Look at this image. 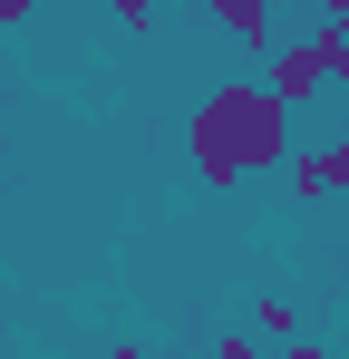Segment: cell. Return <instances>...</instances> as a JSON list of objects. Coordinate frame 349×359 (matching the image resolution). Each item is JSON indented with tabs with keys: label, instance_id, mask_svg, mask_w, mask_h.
I'll return each instance as SVG.
<instances>
[{
	"label": "cell",
	"instance_id": "obj_1",
	"mask_svg": "<svg viewBox=\"0 0 349 359\" xmlns=\"http://www.w3.org/2000/svg\"><path fill=\"white\" fill-rule=\"evenodd\" d=\"M184 156H194L204 184H252V175H272V165H291V97L272 78L204 88L194 117H184Z\"/></svg>",
	"mask_w": 349,
	"mask_h": 359
},
{
	"label": "cell",
	"instance_id": "obj_2",
	"mask_svg": "<svg viewBox=\"0 0 349 359\" xmlns=\"http://www.w3.org/2000/svg\"><path fill=\"white\" fill-rule=\"evenodd\" d=\"M272 88H282L291 107H310V97H320V88H340V78H330V59L301 39V49H272Z\"/></svg>",
	"mask_w": 349,
	"mask_h": 359
},
{
	"label": "cell",
	"instance_id": "obj_3",
	"mask_svg": "<svg viewBox=\"0 0 349 359\" xmlns=\"http://www.w3.org/2000/svg\"><path fill=\"white\" fill-rule=\"evenodd\" d=\"M214 10V29H233V39H272V0H204Z\"/></svg>",
	"mask_w": 349,
	"mask_h": 359
},
{
	"label": "cell",
	"instance_id": "obj_4",
	"mask_svg": "<svg viewBox=\"0 0 349 359\" xmlns=\"http://www.w3.org/2000/svg\"><path fill=\"white\" fill-rule=\"evenodd\" d=\"M291 194L301 204H330V146H301L291 156Z\"/></svg>",
	"mask_w": 349,
	"mask_h": 359
},
{
	"label": "cell",
	"instance_id": "obj_5",
	"mask_svg": "<svg viewBox=\"0 0 349 359\" xmlns=\"http://www.w3.org/2000/svg\"><path fill=\"white\" fill-rule=\"evenodd\" d=\"M310 49L330 59V78H349V20H320V29H310Z\"/></svg>",
	"mask_w": 349,
	"mask_h": 359
},
{
	"label": "cell",
	"instance_id": "obj_6",
	"mask_svg": "<svg viewBox=\"0 0 349 359\" xmlns=\"http://www.w3.org/2000/svg\"><path fill=\"white\" fill-rule=\"evenodd\" d=\"M262 340H301V311L282 292H262Z\"/></svg>",
	"mask_w": 349,
	"mask_h": 359
},
{
	"label": "cell",
	"instance_id": "obj_7",
	"mask_svg": "<svg viewBox=\"0 0 349 359\" xmlns=\"http://www.w3.org/2000/svg\"><path fill=\"white\" fill-rule=\"evenodd\" d=\"M116 20H126V29H156V10H165V0H107Z\"/></svg>",
	"mask_w": 349,
	"mask_h": 359
},
{
	"label": "cell",
	"instance_id": "obj_8",
	"mask_svg": "<svg viewBox=\"0 0 349 359\" xmlns=\"http://www.w3.org/2000/svg\"><path fill=\"white\" fill-rule=\"evenodd\" d=\"M330 194H349V126H340V146H330Z\"/></svg>",
	"mask_w": 349,
	"mask_h": 359
},
{
	"label": "cell",
	"instance_id": "obj_9",
	"mask_svg": "<svg viewBox=\"0 0 349 359\" xmlns=\"http://www.w3.org/2000/svg\"><path fill=\"white\" fill-rule=\"evenodd\" d=\"M20 20H29V0H0V29H20Z\"/></svg>",
	"mask_w": 349,
	"mask_h": 359
},
{
	"label": "cell",
	"instance_id": "obj_10",
	"mask_svg": "<svg viewBox=\"0 0 349 359\" xmlns=\"http://www.w3.org/2000/svg\"><path fill=\"white\" fill-rule=\"evenodd\" d=\"M320 20H349V0H320Z\"/></svg>",
	"mask_w": 349,
	"mask_h": 359
},
{
	"label": "cell",
	"instance_id": "obj_11",
	"mask_svg": "<svg viewBox=\"0 0 349 359\" xmlns=\"http://www.w3.org/2000/svg\"><path fill=\"white\" fill-rule=\"evenodd\" d=\"M0 340H10V311H0Z\"/></svg>",
	"mask_w": 349,
	"mask_h": 359
},
{
	"label": "cell",
	"instance_id": "obj_12",
	"mask_svg": "<svg viewBox=\"0 0 349 359\" xmlns=\"http://www.w3.org/2000/svg\"><path fill=\"white\" fill-rule=\"evenodd\" d=\"M340 282H349V252H340Z\"/></svg>",
	"mask_w": 349,
	"mask_h": 359
}]
</instances>
